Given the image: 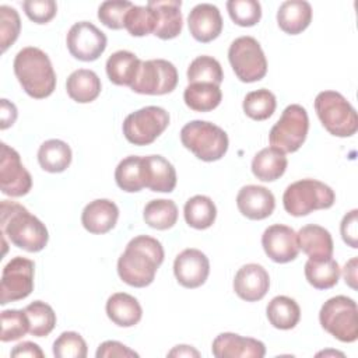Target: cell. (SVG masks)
<instances>
[{"label": "cell", "instance_id": "cell-1", "mask_svg": "<svg viewBox=\"0 0 358 358\" xmlns=\"http://www.w3.org/2000/svg\"><path fill=\"white\" fill-rule=\"evenodd\" d=\"M164 262V248L159 241L148 235L134 236L117 260V274L130 287L150 285L158 267Z\"/></svg>", "mask_w": 358, "mask_h": 358}, {"label": "cell", "instance_id": "cell-2", "mask_svg": "<svg viewBox=\"0 0 358 358\" xmlns=\"http://www.w3.org/2000/svg\"><path fill=\"white\" fill-rule=\"evenodd\" d=\"M0 227L3 236L27 252H41L48 245L49 234L45 224L15 201H1Z\"/></svg>", "mask_w": 358, "mask_h": 358}, {"label": "cell", "instance_id": "cell-3", "mask_svg": "<svg viewBox=\"0 0 358 358\" xmlns=\"http://www.w3.org/2000/svg\"><path fill=\"white\" fill-rule=\"evenodd\" d=\"M22 90L35 99H43L56 88V73L49 56L35 46L22 48L13 63Z\"/></svg>", "mask_w": 358, "mask_h": 358}, {"label": "cell", "instance_id": "cell-4", "mask_svg": "<svg viewBox=\"0 0 358 358\" xmlns=\"http://www.w3.org/2000/svg\"><path fill=\"white\" fill-rule=\"evenodd\" d=\"M180 141L201 161L221 159L228 151V136L217 124L206 120H192L180 130Z\"/></svg>", "mask_w": 358, "mask_h": 358}, {"label": "cell", "instance_id": "cell-5", "mask_svg": "<svg viewBox=\"0 0 358 358\" xmlns=\"http://www.w3.org/2000/svg\"><path fill=\"white\" fill-rule=\"evenodd\" d=\"M315 110L323 127L336 137H351L358 130L354 106L337 91H322L315 98Z\"/></svg>", "mask_w": 358, "mask_h": 358}, {"label": "cell", "instance_id": "cell-6", "mask_svg": "<svg viewBox=\"0 0 358 358\" xmlns=\"http://www.w3.org/2000/svg\"><path fill=\"white\" fill-rule=\"evenodd\" d=\"M334 201L336 194L331 187L316 179L296 180L282 194L284 208L294 217H303L315 210L330 208Z\"/></svg>", "mask_w": 358, "mask_h": 358}, {"label": "cell", "instance_id": "cell-7", "mask_svg": "<svg viewBox=\"0 0 358 358\" xmlns=\"http://www.w3.org/2000/svg\"><path fill=\"white\" fill-rule=\"evenodd\" d=\"M322 327L343 343L358 338V309L354 299L337 295L327 299L319 312Z\"/></svg>", "mask_w": 358, "mask_h": 358}, {"label": "cell", "instance_id": "cell-8", "mask_svg": "<svg viewBox=\"0 0 358 358\" xmlns=\"http://www.w3.org/2000/svg\"><path fill=\"white\" fill-rule=\"evenodd\" d=\"M309 130V117L303 106L298 103L288 105L281 117L271 127L268 141L271 147L282 152L298 151L306 140Z\"/></svg>", "mask_w": 358, "mask_h": 358}, {"label": "cell", "instance_id": "cell-9", "mask_svg": "<svg viewBox=\"0 0 358 358\" xmlns=\"http://www.w3.org/2000/svg\"><path fill=\"white\" fill-rule=\"evenodd\" d=\"M228 60L242 83L260 81L267 73V60L260 43L253 36L236 38L228 49Z\"/></svg>", "mask_w": 358, "mask_h": 358}, {"label": "cell", "instance_id": "cell-10", "mask_svg": "<svg viewBox=\"0 0 358 358\" xmlns=\"http://www.w3.org/2000/svg\"><path fill=\"white\" fill-rule=\"evenodd\" d=\"M169 113L159 106H145L126 116L123 134L134 145L154 143L168 127Z\"/></svg>", "mask_w": 358, "mask_h": 358}, {"label": "cell", "instance_id": "cell-11", "mask_svg": "<svg viewBox=\"0 0 358 358\" xmlns=\"http://www.w3.org/2000/svg\"><path fill=\"white\" fill-rule=\"evenodd\" d=\"M178 85V70L165 59L141 60L130 88L143 95H165Z\"/></svg>", "mask_w": 358, "mask_h": 358}, {"label": "cell", "instance_id": "cell-12", "mask_svg": "<svg viewBox=\"0 0 358 358\" xmlns=\"http://www.w3.org/2000/svg\"><path fill=\"white\" fill-rule=\"evenodd\" d=\"M35 263L27 257L15 256L3 268L0 284V305L21 301L34 289Z\"/></svg>", "mask_w": 358, "mask_h": 358}, {"label": "cell", "instance_id": "cell-13", "mask_svg": "<svg viewBox=\"0 0 358 358\" xmlns=\"http://www.w3.org/2000/svg\"><path fill=\"white\" fill-rule=\"evenodd\" d=\"M106 42V35L88 21L73 24L66 38L70 55L81 62L96 60L105 52Z\"/></svg>", "mask_w": 358, "mask_h": 358}, {"label": "cell", "instance_id": "cell-14", "mask_svg": "<svg viewBox=\"0 0 358 358\" xmlns=\"http://www.w3.org/2000/svg\"><path fill=\"white\" fill-rule=\"evenodd\" d=\"M32 187L31 173L25 169L21 162L20 154L1 143L0 157V189L10 197L25 196Z\"/></svg>", "mask_w": 358, "mask_h": 358}, {"label": "cell", "instance_id": "cell-15", "mask_svg": "<svg viewBox=\"0 0 358 358\" xmlns=\"http://www.w3.org/2000/svg\"><path fill=\"white\" fill-rule=\"evenodd\" d=\"M262 246L266 255L275 263L292 262L299 253L296 232L282 224H274L264 229Z\"/></svg>", "mask_w": 358, "mask_h": 358}, {"label": "cell", "instance_id": "cell-16", "mask_svg": "<svg viewBox=\"0 0 358 358\" xmlns=\"http://www.w3.org/2000/svg\"><path fill=\"white\" fill-rule=\"evenodd\" d=\"M173 274L182 287L199 288L210 274V260L199 249H185L173 262Z\"/></svg>", "mask_w": 358, "mask_h": 358}, {"label": "cell", "instance_id": "cell-17", "mask_svg": "<svg viewBox=\"0 0 358 358\" xmlns=\"http://www.w3.org/2000/svg\"><path fill=\"white\" fill-rule=\"evenodd\" d=\"M215 358H263L266 347L260 340L236 333L218 334L211 345Z\"/></svg>", "mask_w": 358, "mask_h": 358}, {"label": "cell", "instance_id": "cell-18", "mask_svg": "<svg viewBox=\"0 0 358 358\" xmlns=\"http://www.w3.org/2000/svg\"><path fill=\"white\" fill-rule=\"evenodd\" d=\"M270 288V277L267 270L256 263L242 266L234 278L235 294L246 301L256 302L264 298Z\"/></svg>", "mask_w": 358, "mask_h": 358}, {"label": "cell", "instance_id": "cell-19", "mask_svg": "<svg viewBox=\"0 0 358 358\" xmlns=\"http://www.w3.org/2000/svg\"><path fill=\"white\" fill-rule=\"evenodd\" d=\"M187 25L196 41L207 43L220 36L222 31V17L218 7L214 4L200 3L189 13Z\"/></svg>", "mask_w": 358, "mask_h": 358}, {"label": "cell", "instance_id": "cell-20", "mask_svg": "<svg viewBox=\"0 0 358 358\" xmlns=\"http://www.w3.org/2000/svg\"><path fill=\"white\" fill-rule=\"evenodd\" d=\"M236 206L242 215L259 221L271 215L275 207V199L267 187L248 185L238 192Z\"/></svg>", "mask_w": 358, "mask_h": 358}, {"label": "cell", "instance_id": "cell-21", "mask_svg": "<svg viewBox=\"0 0 358 358\" xmlns=\"http://www.w3.org/2000/svg\"><path fill=\"white\" fill-rule=\"evenodd\" d=\"M144 187L151 192L171 193L176 186V171L162 155L143 157Z\"/></svg>", "mask_w": 358, "mask_h": 358}, {"label": "cell", "instance_id": "cell-22", "mask_svg": "<svg viewBox=\"0 0 358 358\" xmlns=\"http://www.w3.org/2000/svg\"><path fill=\"white\" fill-rule=\"evenodd\" d=\"M119 208L108 199H96L90 201L81 214V224L90 232L95 235L109 232L117 222Z\"/></svg>", "mask_w": 358, "mask_h": 358}, {"label": "cell", "instance_id": "cell-23", "mask_svg": "<svg viewBox=\"0 0 358 358\" xmlns=\"http://www.w3.org/2000/svg\"><path fill=\"white\" fill-rule=\"evenodd\" d=\"M147 6L157 14L155 36L168 41L176 38L182 32L183 18L180 13V0H151Z\"/></svg>", "mask_w": 358, "mask_h": 358}, {"label": "cell", "instance_id": "cell-24", "mask_svg": "<svg viewBox=\"0 0 358 358\" xmlns=\"http://www.w3.org/2000/svg\"><path fill=\"white\" fill-rule=\"evenodd\" d=\"M298 246L309 259H327L333 256V238L330 232L316 224L302 227L296 232Z\"/></svg>", "mask_w": 358, "mask_h": 358}, {"label": "cell", "instance_id": "cell-25", "mask_svg": "<svg viewBox=\"0 0 358 358\" xmlns=\"http://www.w3.org/2000/svg\"><path fill=\"white\" fill-rule=\"evenodd\" d=\"M312 21V7L305 0H287L277 11L278 27L289 35L305 31Z\"/></svg>", "mask_w": 358, "mask_h": 358}, {"label": "cell", "instance_id": "cell-26", "mask_svg": "<svg viewBox=\"0 0 358 358\" xmlns=\"http://www.w3.org/2000/svg\"><path fill=\"white\" fill-rule=\"evenodd\" d=\"M108 317L120 327H131L141 320L143 309L140 302L126 292L112 294L106 301Z\"/></svg>", "mask_w": 358, "mask_h": 358}, {"label": "cell", "instance_id": "cell-27", "mask_svg": "<svg viewBox=\"0 0 358 358\" xmlns=\"http://www.w3.org/2000/svg\"><path fill=\"white\" fill-rule=\"evenodd\" d=\"M287 165L285 152L275 147H266L253 157L252 172L259 180L273 182L284 175Z\"/></svg>", "mask_w": 358, "mask_h": 358}, {"label": "cell", "instance_id": "cell-28", "mask_svg": "<svg viewBox=\"0 0 358 358\" xmlns=\"http://www.w3.org/2000/svg\"><path fill=\"white\" fill-rule=\"evenodd\" d=\"M101 80L98 74L88 69H78L73 71L66 81L69 96L78 103H88L101 94Z\"/></svg>", "mask_w": 358, "mask_h": 358}, {"label": "cell", "instance_id": "cell-29", "mask_svg": "<svg viewBox=\"0 0 358 358\" xmlns=\"http://www.w3.org/2000/svg\"><path fill=\"white\" fill-rule=\"evenodd\" d=\"M70 145L59 138H50L41 144L38 150V162L41 168L50 173L66 171L71 164Z\"/></svg>", "mask_w": 358, "mask_h": 358}, {"label": "cell", "instance_id": "cell-30", "mask_svg": "<svg viewBox=\"0 0 358 358\" xmlns=\"http://www.w3.org/2000/svg\"><path fill=\"white\" fill-rule=\"evenodd\" d=\"M141 60L129 50H117L112 53L106 60L108 78L115 85L130 87L134 81Z\"/></svg>", "mask_w": 358, "mask_h": 358}, {"label": "cell", "instance_id": "cell-31", "mask_svg": "<svg viewBox=\"0 0 358 358\" xmlns=\"http://www.w3.org/2000/svg\"><path fill=\"white\" fill-rule=\"evenodd\" d=\"M266 313L270 324L280 330L294 329L301 319L299 305L295 302V299L285 295L274 296L268 302Z\"/></svg>", "mask_w": 358, "mask_h": 358}, {"label": "cell", "instance_id": "cell-32", "mask_svg": "<svg viewBox=\"0 0 358 358\" xmlns=\"http://www.w3.org/2000/svg\"><path fill=\"white\" fill-rule=\"evenodd\" d=\"M183 99L192 110L210 112L221 103L222 92L215 84L192 83L185 88Z\"/></svg>", "mask_w": 358, "mask_h": 358}, {"label": "cell", "instance_id": "cell-33", "mask_svg": "<svg viewBox=\"0 0 358 358\" xmlns=\"http://www.w3.org/2000/svg\"><path fill=\"white\" fill-rule=\"evenodd\" d=\"M305 277L316 289L333 288L340 278V266L333 257L308 259L305 263Z\"/></svg>", "mask_w": 358, "mask_h": 358}, {"label": "cell", "instance_id": "cell-34", "mask_svg": "<svg viewBox=\"0 0 358 358\" xmlns=\"http://www.w3.org/2000/svg\"><path fill=\"white\" fill-rule=\"evenodd\" d=\"M183 215L189 227L194 229H207L215 221L217 207L208 196L196 194L185 203Z\"/></svg>", "mask_w": 358, "mask_h": 358}, {"label": "cell", "instance_id": "cell-35", "mask_svg": "<svg viewBox=\"0 0 358 358\" xmlns=\"http://www.w3.org/2000/svg\"><path fill=\"white\" fill-rule=\"evenodd\" d=\"M143 218L154 229L165 231L172 228L178 221V206L173 200L157 199L145 204Z\"/></svg>", "mask_w": 358, "mask_h": 358}, {"label": "cell", "instance_id": "cell-36", "mask_svg": "<svg viewBox=\"0 0 358 358\" xmlns=\"http://www.w3.org/2000/svg\"><path fill=\"white\" fill-rule=\"evenodd\" d=\"M116 185L129 193L140 192L144 187L143 157L129 155L123 158L115 169Z\"/></svg>", "mask_w": 358, "mask_h": 358}, {"label": "cell", "instance_id": "cell-37", "mask_svg": "<svg viewBox=\"0 0 358 358\" xmlns=\"http://www.w3.org/2000/svg\"><path fill=\"white\" fill-rule=\"evenodd\" d=\"M29 320V333L35 337L48 336L56 326V313L50 305L42 301H34L25 306Z\"/></svg>", "mask_w": 358, "mask_h": 358}, {"label": "cell", "instance_id": "cell-38", "mask_svg": "<svg viewBox=\"0 0 358 358\" xmlns=\"http://www.w3.org/2000/svg\"><path fill=\"white\" fill-rule=\"evenodd\" d=\"M275 106H277L275 95L266 88H260L246 94L242 103L243 112L246 113V116H249L253 120L268 119L274 113Z\"/></svg>", "mask_w": 358, "mask_h": 358}, {"label": "cell", "instance_id": "cell-39", "mask_svg": "<svg viewBox=\"0 0 358 358\" xmlns=\"http://www.w3.org/2000/svg\"><path fill=\"white\" fill-rule=\"evenodd\" d=\"M187 80L192 83H210L220 85L224 80V73L220 62L211 56L203 55L196 57L187 67Z\"/></svg>", "mask_w": 358, "mask_h": 358}, {"label": "cell", "instance_id": "cell-40", "mask_svg": "<svg viewBox=\"0 0 358 358\" xmlns=\"http://www.w3.org/2000/svg\"><path fill=\"white\" fill-rule=\"evenodd\" d=\"M157 14L148 6H131L124 17V28L133 36H145L154 34Z\"/></svg>", "mask_w": 358, "mask_h": 358}, {"label": "cell", "instance_id": "cell-41", "mask_svg": "<svg viewBox=\"0 0 358 358\" xmlns=\"http://www.w3.org/2000/svg\"><path fill=\"white\" fill-rule=\"evenodd\" d=\"M29 333V320L25 310L8 309L1 312V333L3 343L15 341Z\"/></svg>", "mask_w": 358, "mask_h": 358}, {"label": "cell", "instance_id": "cell-42", "mask_svg": "<svg viewBox=\"0 0 358 358\" xmlns=\"http://www.w3.org/2000/svg\"><path fill=\"white\" fill-rule=\"evenodd\" d=\"M227 10L231 20L239 27H253L262 18V6L256 0H229Z\"/></svg>", "mask_w": 358, "mask_h": 358}, {"label": "cell", "instance_id": "cell-43", "mask_svg": "<svg viewBox=\"0 0 358 358\" xmlns=\"http://www.w3.org/2000/svg\"><path fill=\"white\" fill-rule=\"evenodd\" d=\"M87 343L76 331H63L53 343V355L56 358H85Z\"/></svg>", "mask_w": 358, "mask_h": 358}, {"label": "cell", "instance_id": "cell-44", "mask_svg": "<svg viewBox=\"0 0 358 358\" xmlns=\"http://www.w3.org/2000/svg\"><path fill=\"white\" fill-rule=\"evenodd\" d=\"M131 6L133 3L124 0L103 1L98 8V18L110 29H122L124 28V17Z\"/></svg>", "mask_w": 358, "mask_h": 358}, {"label": "cell", "instance_id": "cell-45", "mask_svg": "<svg viewBox=\"0 0 358 358\" xmlns=\"http://www.w3.org/2000/svg\"><path fill=\"white\" fill-rule=\"evenodd\" d=\"M21 20L15 8L0 6V43L1 52H6L18 38Z\"/></svg>", "mask_w": 358, "mask_h": 358}, {"label": "cell", "instance_id": "cell-46", "mask_svg": "<svg viewBox=\"0 0 358 358\" xmlns=\"http://www.w3.org/2000/svg\"><path fill=\"white\" fill-rule=\"evenodd\" d=\"M22 8L35 24H46L57 13V4L53 0H25Z\"/></svg>", "mask_w": 358, "mask_h": 358}, {"label": "cell", "instance_id": "cell-47", "mask_svg": "<svg viewBox=\"0 0 358 358\" xmlns=\"http://www.w3.org/2000/svg\"><path fill=\"white\" fill-rule=\"evenodd\" d=\"M358 210L354 208L350 213H347L343 217L341 225H340V232L343 236V241L351 246L352 249L358 248Z\"/></svg>", "mask_w": 358, "mask_h": 358}, {"label": "cell", "instance_id": "cell-48", "mask_svg": "<svg viewBox=\"0 0 358 358\" xmlns=\"http://www.w3.org/2000/svg\"><path fill=\"white\" fill-rule=\"evenodd\" d=\"M95 357L96 358H113V357L127 358V357H138V354L119 341L108 340L98 347Z\"/></svg>", "mask_w": 358, "mask_h": 358}, {"label": "cell", "instance_id": "cell-49", "mask_svg": "<svg viewBox=\"0 0 358 358\" xmlns=\"http://www.w3.org/2000/svg\"><path fill=\"white\" fill-rule=\"evenodd\" d=\"M11 357H29V358H43L45 354L41 347L32 341H22L17 344L11 352Z\"/></svg>", "mask_w": 358, "mask_h": 358}, {"label": "cell", "instance_id": "cell-50", "mask_svg": "<svg viewBox=\"0 0 358 358\" xmlns=\"http://www.w3.org/2000/svg\"><path fill=\"white\" fill-rule=\"evenodd\" d=\"M0 116H1V123H0V129L6 130L7 127L13 126L15 119H17V108L13 102H10L8 99L3 98L1 99V108H0Z\"/></svg>", "mask_w": 358, "mask_h": 358}, {"label": "cell", "instance_id": "cell-51", "mask_svg": "<svg viewBox=\"0 0 358 358\" xmlns=\"http://www.w3.org/2000/svg\"><path fill=\"white\" fill-rule=\"evenodd\" d=\"M357 257H352L351 260H348L344 266L343 270V275L345 280V284H348L352 289H357Z\"/></svg>", "mask_w": 358, "mask_h": 358}, {"label": "cell", "instance_id": "cell-52", "mask_svg": "<svg viewBox=\"0 0 358 358\" xmlns=\"http://www.w3.org/2000/svg\"><path fill=\"white\" fill-rule=\"evenodd\" d=\"M168 357H200V352L194 350L192 345H176L169 352Z\"/></svg>", "mask_w": 358, "mask_h": 358}]
</instances>
